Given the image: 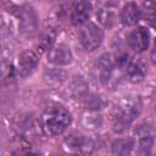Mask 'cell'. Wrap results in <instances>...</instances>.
I'll use <instances>...</instances> for the list:
<instances>
[{
  "instance_id": "cell-13",
  "label": "cell",
  "mask_w": 156,
  "mask_h": 156,
  "mask_svg": "<svg viewBox=\"0 0 156 156\" xmlns=\"http://www.w3.org/2000/svg\"><path fill=\"white\" fill-rule=\"evenodd\" d=\"M115 71V61L110 54H104L100 56L98 61V72H99V79L102 83H107Z\"/></svg>"
},
{
  "instance_id": "cell-20",
  "label": "cell",
  "mask_w": 156,
  "mask_h": 156,
  "mask_svg": "<svg viewBox=\"0 0 156 156\" xmlns=\"http://www.w3.org/2000/svg\"><path fill=\"white\" fill-rule=\"evenodd\" d=\"M13 66L7 60H0V80H4L12 76Z\"/></svg>"
},
{
  "instance_id": "cell-15",
  "label": "cell",
  "mask_w": 156,
  "mask_h": 156,
  "mask_svg": "<svg viewBox=\"0 0 156 156\" xmlns=\"http://www.w3.org/2000/svg\"><path fill=\"white\" fill-rule=\"evenodd\" d=\"M55 38H56V32L51 28H48L40 37L39 39V43H38V46L40 48L41 51H45V50H49L54 41H55Z\"/></svg>"
},
{
  "instance_id": "cell-14",
  "label": "cell",
  "mask_w": 156,
  "mask_h": 156,
  "mask_svg": "<svg viewBox=\"0 0 156 156\" xmlns=\"http://www.w3.org/2000/svg\"><path fill=\"white\" fill-rule=\"evenodd\" d=\"M134 147V141L133 139L129 138H122V139H117L111 144V150L112 154L115 155H129L133 151Z\"/></svg>"
},
{
  "instance_id": "cell-18",
  "label": "cell",
  "mask_w": 156,
  "mask_h": 156,
  "mask_svg": "<svg viewBox=\"0 0 156 156\" xmlns=\"http://www.w3.org/2000/svg\"><path fill=\"white\" fill-rule=\"evenodd\" d=\"M134 133H135V135L138 136V139L139 138H145V136H155V129H154V126L151 124V123H141V124H139L136 128H135V130H134Z\"/></svg>"
},
{
  "instance_id": "cell-4",
  "label": "cell",
  "mask_w": 156,
  "mask_h": 156,
  "mask_svg": "<svg viewBox=\"0 0 156 156\" xmlns=\"http://www.w3.org/2000/svg\"><path fill=\"white\" fill-rule=\"evenodd\" d=\"M117 66L124 71L126 77L134 83H138L143 80L146 76V67L143 61L130 57L128 54H124L123 56H119L116 61Z\"/></svg>"
},
{
  "instance_id": "cell-1",
  "label": "cell",
  "mask_w": 156,
  "mask_h": 156,
  "mask_svg": "<svg viewBox=\"0 0 156 156\" xmlns=\"http://www.w3.org/2000/svg\"><path fill=\"white\" fill-rule=\"evenodd\" d=\"M71 121V112L66 107L61 105H52L46 107L41 113L40 127L45 135L56 136L62 134L68 128Z\"/></svg>"
},
{
  "instance_id": "cell-17",
  "label": "cell",
  "mask_w": 156,
  "mask_h": 156,
  "mask_svg": "<svg viewBox=\"0 0 156 156\" xmlns=\"http://www.w3.org/2000/svg\"><path fill=\"white\" fill-rule=\"evenodd\" d=\"M44 78H45L48 82H50V83H52V82H55V83H61V82L65 80L66 73H65L63 71H61V69H57V68H56V69H48V71H45Z\"/></svg>"
},
{
  "instance_id": "cell-3",
  "label": "cell",
  "mask_w": 156,
  "mask_h": 156,
  "mask_svg": "<svg viewBox=\"0 0 156 156\" xmlns=\"http://www.w3.org/2000/svg\"><path fill=\"white\" fill-rule=\"evenodd\" d=\"M104 39V30L94 22H85L79 29V41L87 51H93L100 46Z\"/></svg>"
},
{
  "instance_id": "cell-21",
  "label": "cell",
  "mask_w": 156,
  "mask_h": 156,
  "mask_svg": "<svg viewBox=\"0 0 156 156\" xmlns=\"http://www.w3.org/2000/svg\"><path fill=\"white\" fill-rule=\"evenodd\" d=\"M0 51H1V50H0Z\"/></svg>"
},
{
  "instance_id": "cell-10",
  "label": "cell",
  "mask_w": 156,
  "mask_h": 156,
  "mask_svg": "<svg viewBox=\"0 0 156 156\" xmlns=\"http://www.w3.org/2000/svg\"><path fill=\"white\" fill-rule=\"evenodd\" d=\"M91 13V4L89 0H78L72 7L71 22L73 26H82L88 22Z\"/></svg>"
},
{
  "instance_id": "cell-7",
  "label": "cell",
  "mask_w": 156,
  "mask_h": 156,
  "mask_svg": "<svg viewBox=\"0 0 156 156\" xmlns=\"http://www.w3.org/2000/svg\"><path fill=\"white\" fill-rule=\"evenodd\" d=\"M72 51L65 44L52 45L48 51V61L55 66H66L72 62Z\"/></svg>"
},
{
  "instance_id": "cell-2",
  "label": "cell",
  "mask_w": 156,
  "mask_h": 156,
  "mask_svg": "<svg viewBox=\"0 0 156 156\" xmlns=\"http://www.w3.org/2000/svg\"><path fill=\"white\" fill-rule=\"evenodd\" d=\"M140 110L141 104L139 99H123L115 110V129L117 132H123L128 129V126L140 113Z\"/></svg>"
},
{
  "instance_id": "cell-9",
  "label": "cell",
  "mask_w": 156,
  "mask_h": 156,
  "mask_svg": "<svg viewBox=\"0 0 156 156\" xmlns=\"http://www.w3.org/2000/svg\"><path fill=\"white\" fill-rule=\"evenodd\" d=\"M150 43V33L145 27H138L128 35V44L135 52H143Z\"/></svg>"
},
{
  "instance_id": "cell-8",
  "label": "cell",
  "mask_w": 156,
  "mask_h": 156,
  "mask_svg": "<svg viewBox=\"0 0 156 156\" xmlns=\"http://www.w3.org/2000/svg\"><path fill=\"white\" fill-rule=\"evenodd\" d=\"M65 146L67 150L72 152L80 154H90L94 150V143L84 135L80 134H71L65 139Z\"/></svg>"
},
{
  "instance_id": "cell-19",
  "label": "cell",
  "mask_w": 156,
  "mask_h": 156,
  "mask_svg": "<svg viewBox=\"0 0 156 156\" xmlns=\"http://www.w3.org/2000/svg\"><path fill=\"white\" fill-rule=\"evenodd\" d=\"M83 102H84V106L89 110H93V111H96L101 107V99L96 95H84L83 96Z\"/></svg>"
},
{
  "instance_id": "cell-16",
  "label": "cell",
  "mask_w": 156,
  "mask_h": 156,
  "mask_svg": "<svg viewBox=\"0 0 156 156\" xmlns=\"http://www.w3.org/2000/svg\"><path fill=\"white\" fill-rule=\"evenodd\" d=\"M155 145V138L152 136H145V138H139V144H138V154L139 155H151Z\"/></svg>"
},
{
  "instance_id": "cell-5",
  "label": "cell",
  "mask_w": 156,
  "mask_h": 156,
  "mask_svg": "<svg viewBox=\"0 0 156 156\" xmlns=\"http://www.w3.org/2000/svg\"><path fill=\"white\" fill-rule=\"evenodd\" d=\"M38 62H39V56L34 51H32V50L23 51L18 56V60H17V63H16L17 74L22 78L28 77L37 68Z\"/></svg>"
},
{
  "instance_id": "cell-11",
  "label": "cell",
  "mask_w": 156,
  "mask_h": 156,
  "mask_svg": "<svg viewBox=\"0 0 156 156\" xmlns=\"http://www.w3.org/2000/svg\"><path fill=\"white\" fill-rule=\"evenodd\" d=\"M140 13L141 11L139 10V6L135 2L129 1L124 4V6L121 9L119 20L124 26H135L140 20Z\"/></svg>"
},
{
  "instance_id": "cell-6",
  "label": "cell",
  "mask_w": 156,
  "mask_h": 156,
  "mask_svg": "<svg viewBox=\"0 0 156 156\" xmlns=\"http://www.w3.org/2000/svg\"><path fill=\"white\" fill-rule=\"evenodd\" d=\"M17 17L20 18L21 32L26 34H32L37 29L38 17L35 11L29 5H23L17 11Z\"/></svg>"
},
{
  "instance_id": "cell-12",
  "label": "cell",
  "mask_w": 156,
  "mask_h": 156,
  "mask_svg": "<svg viewBox=\"0 0 156 156\" xmlns=\"http://www.w3.org/2000/svg\"><path fill=\"white\" fill-rule=\"evenodd\" d=\"M96 18L105 28H112L117 21V6L113 4H106L96 12Z\"/></svg>"
}]
</instances>
